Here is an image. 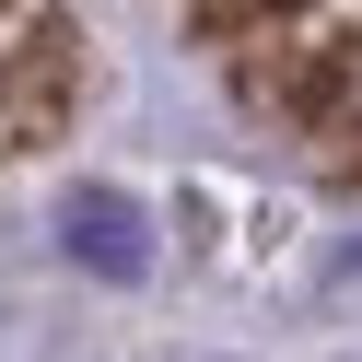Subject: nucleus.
Wrapping results in <instances>:
<instances>
[{
  "mask_svg": "<svg viewBox=\"0 0 362 362\" xmlns=\"http://www.w3.org/2000/svg\"><path fill=\"white\" fill-rule=\"evenodd\" d=\"M304 304H315V315H351V304H362V234H339L327 257H315V281H304Z\"/></svg>",
  "mask_w": 362,
  "mask_h": 362,
  "instance_id": "f03ea898",
  "label": "nucleus"
},
{
  "mask_svg": "<svg viewBox=\"0 0 362 362\" xmlns=\"http://www.w3.org/2000/svg\"><path fill=\"white\" fill-rule=\"evenodd\" d=\"M47 222H59V257L71 269H94V281H152V211L129 187H71Z\"/></svg>",
  "mask_w": 362,
  "mask_h": 362,
  "instance_id": "f257e3e1",
  "label": "nucleus"
},
{
  "mask_svg": "<svg viewBox=\"0 0 362 362\" xmlns=\"http://www.w3.org/2000/svg\"><path fill=\"white\" fill-rule=\"evenodd\" d=\"M164 362H245V351H164Z\"/></svg>",
  "mask_w": 362,
  "mask_h": 362,
  "instance_id": "7ed1b4c3",
  "label": "nucleus"
},
{
  "mask_svg": "<svg viewBox=\"0 0 362 362\" xmlns=\"http://www.w3.org/2000/svg\"><path fill=\"white\" fill-rule=\"evenodd\" d=\"M351 94H362V82H351Z\"/></svg>",
  "mask_w": 362,
  "mask_h": 362,
  "instance_id": "20e7f679",
  "label": "nucleus"
}]
</instances>
